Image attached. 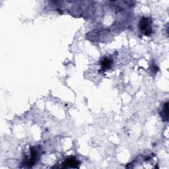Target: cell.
Listing matches in <instances>:
<instances>
[{
	"label": "cell",
	"mask_w": 169,
	"mask_h": 169,
	"mask_svg": "<svg viewBox=\"0 0 169 169\" xmlns=\"http://www.w3.org/2000/svg\"><path fill=\"white\" fill-rule=\"evenodd\" d=\"M152 21L149 17H142L140 24H139V27H140V31L145 35L149 36L152 33Z\"/></svg>",
	"instance_id": "obj_1"
},
{
	"label": "cell",
	"mask_w": 169,
	"mask_h": 169,
	"mask_svg": "<svg viewBox=\"0 0 169 169\" xmlns=\"http://www.w3.org/2000/svg\"><path fill=\"white\" fill-rule=\"evenodd\" d=\"M80 162L76 160L75 158H68L65 161V162L63 163V167L64 168H68V167H72V168H78L79 167V165Z\"/></svg>",
	"instance_id": "obj_2"
},
{
	"label": "cell",
	"mask_w": 169,
	"mask_h": 169,
	"mask_svg": "<svg viewBox=\"0 0 169 169\" xmlns=\"http://www.w3.org/2000/svg\"><path fill=\"white\" fill-rule=\"evenodd\" d=\"M38 151H37V149L34 148L31 149V158L28 159L27 163L30 167L33 166L34 165L36 161H37V159L38 158Z\"/></svg>",
	"instance_id": "obj_3"
},
{
	"label": "cell",
	"mask_w": 169,
	"mask_h": 169,
	"mask_svg": "<svg viewBox=\"0 0 169 169\" xmlns=\"http://www.w3.org/2000/svg\"><path fill=\"white\" fill-rule=\"evenodd\" d=\"M112 61L110 59H108V58H105L101 62L102 69L105 71L106 69L110 68L111 65H112Z\"/></svg>",
	"instance_id": "obj_4"
},
{
	"label": "cell",
	"mask_w": 169,
	"mask_h": 169,
	"mask_svg": "<svg viewBox=\"0 0 169 169\" xmlns=\"http://www.w3.org/2000/svg\"><path fill=\"white\" fill-rule=\"evenodd\" d=\"M168 102H166V103L164 105L163 108H162V110L161 111V115L162 116V118H163V120H168Z\"/></svg>",
	"instance_id": "obj_5"
}]
</instances>
